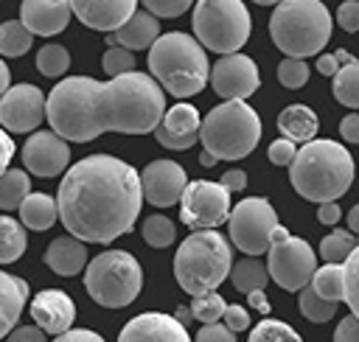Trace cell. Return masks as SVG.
I'll list each match as a JSON object with an SVG mask.
<instances>
[{"mask_svg":"<svg viewBox=\"0 0 359 342\" xmlns=\"http://www.w3.org/2000/svg\"><path fill=\"white\" fill-rule=\"evenodd\" d=\"M165 115L163 87L146 73H126L109 81L90 76L62 78L45 104V118L62 140L87 143L104 132L146 135Z\"/></svg>","mask_w":359,"mask_h":342,"instance_id":"obj_1","label":"cell"},{"mask_svg":"<svg viewBox=\"0 0 359 342\" xmlns=\"http://www.w3.org/2000/svg\"><path fill=\"white\" fill-rule=\"evenodd\" d=\"M140 205V174L112 154L81 157L67 168L56 193L62 224L84 244H109L132 233Z\"/></svg>","mask_w":359,"mask_h":342,"instance_id":"obj_2","label":"cell"},{"mask_svg":"<svg viewBox=\"0 0 359 342\" xmlns=\"http://www.w3.org/2000/svg\"><path fill=\"white\" fill-rule=\"evenodd\" d=\"M353 157L337 140H311L289 165L292 188L309 202H334L353 182Z\"/></svg>","mask_w":359,"mask_h":342,"instance_id":"obj_3","label":"cell"},{"mask_svg":"<svg viewBox=\"0 0 359 342\" xmlns=\"http://www.w3.org/2000/svg\"><path fill=\"white\" fill-rule=\"evenodd\" d=\"M149 70L154 81L177 98L196 95L210 78L205 48L182 31L160 34V39L149 48Z\"/></svg>","mask_w":359,"mask_h":342,"instance_id":"obj_4","label":"cell"},{"mask_svg":"<svg viewBox=\"0 0 359 342\" xmlns=\"http://www.w3.org/2000/svg\"><path fill=\"white\" fill-rule=\"evenodd\" d=\"M230 269H233V249L227 238L216 230L191 233L174 255V278L180 289L188 292L191 297L216 292V286L230 278Z\"/></svg>","mask_w":359,"mask_h":342,"instance_id":"obj_5","label":"cell"},{"mask_svg":"<svg viewBox=\"0 0 359 342\" xmlns=\"http://www.w3.org/2000/svg\"><path fill=\"white\" fill-rule=\"evenodd\" d=\"M269 36L286 59L314 56L331 39V11L320 0H283L269 17Z\"/></svg>","mask_w":359,"mask_h":342,"instance_id":"obj_6","label":"cell"},{"mask_svg":"<svg viewBox=\"0 0 359 342\" xmlns=\"http://www.w3.org/2000/svg\"><path fill=\"white\" fill-rule=\"evenodd\" d=\"M199 140L216 160H241L261 140V118L244 101H224L202 118Z\"/></svg>","mask_w":359,"mask_h":342,"instance_id":"obj_7","label":"cell"},{"mask_svg":"<svg viewBox=\"0 0 359 342\" xmlns=\"http://www.w3.org/2000/svg\"><path fill=\"white\" fill-rule=\"evenodd\" d=\"M84 289L98 306L123 308L137 300L143 289V269L135 255L123 249H107L87 264Z\"/></svg>","mask_w":359,"mask_h":342,"instance_id":"obj_8","label":"cell"},{"mask_svg":"<svg viewBox=\"0 0 359 342\" xmlns=\"http://www.w3.org/2000/svg\"><path fill=\"white\" fill-rule=\"evenodd\" d=\"M196 42L213 53L230 56L250 36V11L241 0H199L194 6Z\"/></svg>","mask_w":359,"mask_h":342,"instance_id":"obj_9","label":"cell"},{"mask_svg":"<svg viewBox=\"0 0 359 342\" xmlns=\"http://www.w3.org/2000/svg\"><path fill=\"white\" fill-rule=\"evenodd\" d=\"M266 272L280 289L300 292L311 283V275L317 272V255L309 247V241L286 233L278 224V230L272 233V244L266 249Z\"/></svg>","mask_w":359,"mask_h":342,"instance_id":"obj_10","label":"cell"},{"mask_svg":"<svg viewBox=\"0 0 359 342\" xmlns=\"http://www.w3.org/2000/svg\"><path fill=\"white\" fill-rule=\"evenodd\" d=\"M230 241L247 252L250 258L261 255L272 244V233L278 230V213L264 196H247L236 202V207L227 216Z\"/></svg>","mask_w":359,"mask_h":342,"instance_id":"obj_11","label":"cell"},{"mask_svg":"<svg viewBox=\"0 0 359 342\" xmlns=\"http://www.w3.org/2000/svg\"><path fill=\"white\" fill-rule=\"evenodd\" d=\"M230 191L222 182L210 179H194L185 185L180 199V219L196 233V230H213L227 221L230 216Z\"/></svg>","mask_w":359,"mask_h":342,"instance_id":"obj_12","label":"cell"},{"mask_svg":"<svg viewBox=\"0 0 359 342\" xmlns=\"http://www.w3.org/2000/svg\"><path fill=\"white\" fill-rule=\"evenodd\" d=\"M48 98L34 84H14L0 98V129L6 132H34L45 118Z\"/></svg>","mask_w":359,"mask_h":342,"instance_id":"obj_13","label":"cell"},{"mask_svg":"<svg viewBox=\"0 0 359 342\" xmlns=\"http://www.w3.org/2000/svg\"><path fill=\"white\" fill-rule=\"evenodd\" d=\"M210 84L224 101H244L258 90L261 73L250 56L230 53L222 56L216 64H210Z\"/></svg>","mask_w":359,"mask_h":342,"instance_id":"obj_14","label":"cell"},{"mask_svg":"<svg viewBox=\"0 0 359 342\" xmlns=\"http://www.w3.org/2000/svg\"><path fill=\"white\" fill-rule=\"evenodd\" d=\"M185 185H188L185 168L174 160H154L140 171L143 199L154 207H171L174 202H180Z\"/></svg>","mask_w":359,"mask_h":342,"instance_id":"obj_15","label":"cell"},{"mask_svg":"<svg viewBox=\"0 0 359 342\" xmlns=\"http://www.w3.org/2000/svg\"><path fill=\"white\" fill-rule=\"evenodd\" d=\"M22 163L36 177H59L70 163V146L56 132H36L22 146Z\"/></svg>","mask_w":359,"mask_h":342,"instance_id":"obj_16","label":"cell"},{"mask_svg":"<svg viewBox=\"0 0 359 342\" xmlns=\"http://www.w3.org/2000/svg\"><path fill=\"white\" fill-rule=\"evenodd\" d=\"M118 342H191L188 331L177 317L163 311H146L132 317L123 328Z\"/></svg>","mask_w":359,"mask_h":342,"instance_id":"obj_17","label":"cell"},{"mask_svg":"<svg viewBox=\"0 0 359 342\" xmlns=\"http://www.w3.org/2000/svg\"><path fill=\"white\" fill-rule=\"evenodd\" d=\"M140 6L135 0H73L70 11L93 31H121Z\"/></svg>","mask_w":359,"mask_h":342,"instance_id":"obj_18","label":"cell"},{"mask_svg":"<svg viewBox=\"0 0 359 342\" xmlns=\"http://www.w3.org/2000/svg\"><path fill=\"white\" fill-rule=\"evenodd\" d=\"M199 126H202V118H199L196 107L174 104L171 109H165L160 126L154 129V137L160 146H165L171 151H182L199 140Z\"/></svg>","mask_w":359,"mask_h":342,"instance_id":"obj_19","label":"cell"},{"mask_svg":"<svg viewBox=\"0 0 359 342\" xmlns=\"http://www.w3.org/2000/svg\"><path fill=\"white\" fill-rule=\"evenodd\" d=\"M31 317H34L36 328L59 336V334L70 331V325L76 320V303L62 289H42L31 300Z\"/></svg>","mask_w":359,"mask_h":342,"instance_id":"obj_20","label":"cell"},{"mask_svg":"<svg viewBox=\"0 0 359 342\" xmlns=\"http://www.w3.org/2000/svg\"><path fill=\"white\" fill-rule=\"evenodd\" d=\"M70 3L65 0H25L20 6V22L36 36L62 34L70 22Z\"/></svg>","mask_w":359,"mask_h":342,"instance_id":"obj_21","label":"cell"},{"mask_svg":"<svg viewBox=\"0 0 359 342\" xmlns=\"http://www.w3.org/2000/svg\"><path fill=\"white\" fill-rule=\"evenodd\" d=\"M157 39H160V20L151 17L146 8H137V11L132 14V20H129L121 31L109 34L107 45H109V48L118 45V48H126V50H146V48H151Z\"/></svg>","mask_w":359,"mask_h":342,"instance_id":"obj_22","label":"cell"},{"mask_svg":"<svg viewBox=\"0 0 359 342\" xmlns=\"http://www.w3.org/2000/svg\"><path fill=\"white\" fill-rule=\"evenodd\" d=\"M45 264H48L56 275L73 278V275H79V272L84 269V264H87V247H84V241H79V238H73V235H59V238H53V241L48 244V249H45Z\"/></svg>","mask_w":359,"mask_h":342,"instance_id":"obj_23","label":"cell"},{"mask_svg":"<svg viewBox=\"0 0 359 342\" xmlns=\"http://www.w3.org/2000/svg\"><path fill=\"white\" fill-rule=\"evenodd\" d=\"M28 300V283L0 269V339L8 336Z\"/></svg>","mask_w":359,"mask_h":342,"instance_id":"obj_24","label":"cell"},{"mask_svg":"<svg viewBox=\"0 0 359 342\" xmlns=\"http://www.w3.org/2000/svg\"><path fill=\"white\" fill-rule=\"evenodd\" d=\"M317 126H320L317 112L311 107H306V104H289L278 115V129L292 143H303V146L311 143L314 135H317Z\"/></svg>","mask_w":359,"mask_h":342,"instance_id":"obj_25","label":"cell"},{"mask_svg":"<svg viewBox=\"0 0 359 342\" xmlns=\"http://www.w3.org/2000/svg\"><path fill=\"white\" fill-rule=\"evenodd\" d=\"M59 216V207H56V199L50 193H28L25 202L20 205V219H22V227L28 230H48Z\"/></svg>","mask_w":359,"mask_h":342,"instance_id":"obj_26","label":"cell"},{"mask_svg":"<svg viewBox=\"0 0 359 342\" xmlns=\"http://www.w3.org/2000/svg\"><path fill=\"white\" fill-rule=\"evenodd\" d=\"M230 280L238 292L244 294H252V292H264L266 280H269V272H266V264H261L258 258H244L238 264H233L230 269Z\"/></svg>","mask_w":359,"mask_h":342,"instance_id":"obj_27","label":"cell"},{"mask_svg":"<svg viewBox=\"0 0 359 342\" xmlns=\"http://www.w3.org/2000/svg\"><path fill=\"white\" fill-rule=\"evenodd\" d=\"M309 286L323 300H331V303L345 300V269H342V264H325V266H320L311 275V283Z\"/></svg>","mask_w":359,"mask_h":342,"instance_id":"obj_28","label":"cell"},{"mask_svg":"<svg viewBox=\"0 0 359 342\" xmlns=\"http://www.w3.org/2000/svg\"><path fill=\"white\" fill-rule=\"evenodd\" d=\"M28 193H31V179L25 171L8 168L0 177V210H20Z\"/></svg>","mask_w":359,"mask_h":342,"instance_id":"obj_29","label":"cell"},{"mask_svg":"<svg viewBox=\"0 0 359 342\" xmlns=\"http://www.w3.org/2000/svg\"><path fill=\"white\" fill-rule=\"evenodd\" d=\"M28 247L22 221H14L11 216H0V264H14Z\"/></svg>","mask_w":359,"mask_h":342,"instance_id":"obj_30","label":"cell"},{"mask_svg":"<svg viewBox=\"0 0 359 342\" xmlns=\"http://www.w3.org/2000/svg\"><path fill=\"white\" fill-rule=\"evenodd\" d=\"M334 98L351 109H359V59L342 64L334 76Z\"/></svg>","mask_w":359,"mask_h":342,"instance_id":"obj_31","label":"cell"},{"mask_svg":"<svg viewBox=\"0 0 359 342\" xmlns=\"http://www.w3.org/2000/svg\"><path fill=\"white\" fill-rule=\"evenodd\" d=\"M31 42H34V34L20 20H6L0 25V53L3 56H22V53H28Z\"/></svg>","mask_w":359,"mask_h":342,"instance_id":"obj_32","label":"cell"},{"mask_svg":"<svg viewBox=\"0 0 359 342\" xmlns=\"http://www.w3.org/2000/svg\"><path fill=\"white\" fill-rule=\"evenodd\" d=\"M353 249H356V238L348 230H331L320 241V258L325 264H345Z\"/></svg>","mask_w":359,"mask_h":342,"instance_id":"obj_33","label":"cell"},{"mask_svg":"<svg viewBox=\"0 0 359 342\" xmlns=\"http://www.w3.org/2000/svg\"><path fill=\"white\" fill-rule=\"evenodd\" d=\"M67 67H70V53H67L62 45L48 42V45H42V48L36 50V70H39L42 76L59 78Z\"/></svg>","mask_w":359,"mask_h":342,"instance_id":"obj_34","label":"cell"},{"mask_svg":"<svg viewBox=\"0 0 359 342\" xmlns=\"http://www.w3.org/2000/svg\"><path fill=\"white\" fill-rule=\"evenodd\" d=\"M297 306H300V314H303L306 320H311V322H328V320L337 314V303L323 300L311 286L300 289V294H297Z\"/></svg>","mask_w":359,"mask_h":342,"instance_id":"obj_35","label":"cell"},{"mask_svg":"<svg viewBox=\"0 0 359 342\" xmlns=\"http://www.w3.org/2000/svg\"><path fill=\"white\" fill-rule=\"evenodd\" d=\"M247 342H303V339H300V334H297L292 325L266 317V320H261V322L252 328V334H250Z\"/></svg>","mask_w":359,"mask_h":342,"instance_id":"obj_36","label":"cell"},{"mask_svg":"<svg viewBox=\"0 0 359 342\" xmlns=\"http://www.w3.org/2000/svg\"><path fill=\"white\" fill-rule=\"evenodd\" d=\"M224 308H227V303L222 300V294H219V292H208V294L194 297V303H191V317L199 320L202 325H213V322H219V320L224 317Z\"/></svg>","mask_w":359,"mask_h":342,"instance_id":"obj_37","label":"cell"},{"mask_svg":"<svg viewBox=\"0 0 359 342\" xmlns=\"http://www.w3.org/2000/svg\"><path fill=\"white\" fill-rule=\"evenodd\" d=\"M174 235H177V227H174V221L165 219V216H149V219L143 221V238H146V244L154 247V249L171 247Z\"/></svg>","mask_w":359,"mask_h":342,"instance_id":"obj_38","label":"cell"},{"mask_svg":"<svg viewBox=\"0 0 359 342\" xmlns=\"http://www.w3.org/2000/svg\"><path fill=\"white\" fill-rule=\"evenodd\" d=\"M342 269H345V303L351 314L359 320V244L351 252V258L342 264Z\"/></svg>","mask_w":359,"mask_h":342,"instance_id":"obj_39","label":"cell"},{"mask_svg":"<svg viewBox=\"0 0 359 342\" xmlns=\"http://www.w3.org/2000/svg\"><path fill=\"white\" fill-rule=\"evenodd\" d=\"M101 67H104V73H107L109 78H118V76L132 73V67H135V56H132V50L115 45V48H107V50H104V56H101Z\"/></svg>","mask_w":359,"mask_h":342,"instance_id":"obj_40","label":"cell"},{"mask_svg":"<svg viewBox=\"0 0 359 342\" xmlns=\"http://www.w3.org/2000/svg\"><path fill=\"white\" fill-rule=\"evenodd\" d=\"M278 81L289 90H297L309 81V64L303 59H283L278 64Z\"/></svg>","mask_w":359,"mask_h":342,"instance_id":"obj_41","label":"cell"},{"mask_svg":"<svg viewBox=\"0 0 359 342\" xmlns=\"http://www.w3.org/2000/svg\"><path fill=\"white\" fill-rule=\"evenodd\" d=\"M143 8L151 14V17H180L191 8V0H146Z\"/></svg>","mask_w":359,"mask_h":342,"instance_id":"obj_42","label":"cell"},{"mask_svg":"<svg viewBox=\"0 0 359 342\" xmlns=\"http://www.w3.org/2000/svg\"><path fill=\"white\" fill-rule=\"evenodd\" d=\"M266 157H269L272 165H292V160L297 157V146L292 140H286V137H278V140L269 143Z\"/></svg>","mask_w":359,"mask_h":342,"instance_id":"obj_43","label":"cell"},{"mask_svg":"<svg viewBox=\"0 0 359 342\" xmlns=\"http://www.w3.org/2000/svg\"><path fill=\"white\" fill-rule=\"evenodd\" d=\"M337 22H339L342 31L356 34V31H359V3H356V0L342 3V6L337 8Z\"/></svg>","mask_w":359,"mask_h":342,"instance_id":"obj_44","label":"cell"},{"mask_svg":"<svg viewBox=\"0 0 359 342\" xmlns=\"http://www.w3.org/2000/svg\"><path fill=\"white\" fill-rule=\"evenodd\" d=\"M196 342H236V334H233L227 325L213 322V325H202V328H199Z\"/></svg>","mask_w":359,"mask_h":342,"instance_id":"obj_45","label":"cell"},{"mask_svg":"<svg viewBox=\"0 0 359 342\" xmlns=\"http://www.w3.org/2000/svg\"><path fill=\"white\" fill-rule=\"evenodd\" d=\"M222 320H224V325H227L233 334H238V331H247V328H250V314H247V308H244V306H227Z\"/></svg>","mask_w":359,"mask_h":342,"instance_id":"obj_46","label":"cell"},{"mask_svg":"<svg viewBox=\"0 0 359 342\" xmlns=\"http://www.w3.org/2000/svg\"><path fill=\"white\" fill-rule=\"evenodd\" d=\"M334 342H359V320L353 314H348L337 331H334Z\"/></svg>","mask_w":359,"mask_h":342,"instance_id":"obj_47","label":"cell"},{"mask_svg":"<svg viewBox=\"0 0 359 342\" xmlns=\"http://www.w3.org/2000/svg\"><path fill=\"white\" fill-rule=\"evenodd\" d=\"M6 342H48V336H45V331L36 328V325H22V328H14V331L6 336Z\"/></svg>","mask_w":359,"mask_h":342,"instance_id":"obj_48","label":"cell"},{"mask_svg":"<svg viewBox=\"0 0 359 342\" xmlns=\"http://www.w3.org/2000/svg\"><path fill=\"white\" fill-rule=\"evenodd\" d=\"M53 342H104V336H98V334L90 331V328H73V331L59 334Z\"/></svg>","mask_w":359,"mask_h":342,"instance_id":"obj_49","label":"cell"},{"mask_svg":"<svg viewBox=\"0 0 359 342\" xmlns=\"http://www.w3.org/2000/svg\"><path fill=\"white\" fill-rule=\"evenodd\" d=\"M339 135L348 143H359V112H351L339 121Z\"/></svg>","mask_w":359,"mask_h":342,"instance_id":"obj_50","label":"cell"},{"mask_svg":"<svg viewBox=\"0 0 359 342\" xmlns=\"http://www.w3.org/2000/svg\"><path fill=\"white\" fill-rule=\"evenodd\" d=\"M14 157V140L6 129H0V177L8 171V163Z\"/></svg>","mask_w":359,"mask_h":342,"instance_id":"obj_51","label":"cell"},{"mask_svg":"<svg viewBox=\"0 0 359 342\" xmlns=\"http://www.w3.org/2000/svg\"><path fill=\"white\" fill-rule=\"evenodd\" d=\"M219 182H222L230 193H233V191H244V185H247V174H244L241 168H233V171H224Z\"/></svg>","mask_w":359,"mask_h":342,"instance_id":"obj_52","label":"cell"},{"mask_svg":"<svg viewBox=\"0 0 359 342\" xmlns=\"http://www.w3.org/2000/svg\"><path fill=\"white\" fill-rule=\"evenodd\" d=\"M339 216H342V210H339V205H337V202H325V205H320V207H317V221H320V224L334 227V224L339 221Z\"/></svg>","mask_w":359,"mask_h":342,"instance_id":"obj_53","label":"cell"},{"mask_svg":"<svg viewBox=\"0 0 359 342\" xmlns=\"http://www.w3.org/2000/svg\"><path fill=\"white\" fill-rule=\"evenodd\" d=\"M317 70H320V76H337V70H339V62H337V56L334 53H328V56H320L317 59Z\"/></svg>","mask_w":359,"mask_h":342,"instance_id":"obj_54","label":"cell"},{"mask_svg":"<svg viewBox=\"0 0 359 342\" xmlns=\"http://www.w3.org/2000/svg\"><path fill=\"white\" fill-rule=\"evenodd\" d=\"M8 87H11V73H8V67H6V62L0 59V98L8 93Z\"/></svg>","mask_w":359,"mask_h":342,"instance_id":"obj_55","label":"cell"},{"mask_svg":"<svg viewBox=\"0 0 359 342\" xmlns=\"http://www.w3.org/2000/svg\"><path fill=\"white\" fill-rule=\"evenodd\" d=\"M250 297V306H255V308H261L264 314L269 311V303H266V297H264V292H252V294H247Z\"/></svg>","mask_w":359,"mask_h":342,"instance_id":"obj_56","label":"cell"},{"mask_svg":"<svg viewBox=\"0 0 359 342\" xmlns=\"http://www.w3.org/2000/svg\"><path fill=\"white\" fill-rule=\"evenodd\" d=\"M348 227H351L353 235H359V205H353V207L348 210Z\"/></svg>","mask_w":359,"mask_h":342,"instance_id":"obj_57","label":"cell"},{"mask_svg":"<svg viewBox=\"0 0 359 342\" xmlns=\"http://www.w3.org/2000/svg\"><path fill=\"white\" fill-rule=\"evenodd\" d=\"M199 163H202L205 168H210V165H216V157H210L208 151H202V154H199Z\"/></svg>","mask_w":359,"mask_h":342,"instance_id":"obj_58","label":"cell"},{"mask_svg":"<svg viewBox=\"0 0 359 342\" xmlns=\"http://www.w3.org/2000/svg\"><path fill=\"white\" fill-rule=\"evenodd\" d=\"M188 320H191V308H180V311H177V322L188 325Z\"/></svg>","mask_w":359,"mask_h":342,"instance_id":"obj_59","label":"cell"}]
</instances>
